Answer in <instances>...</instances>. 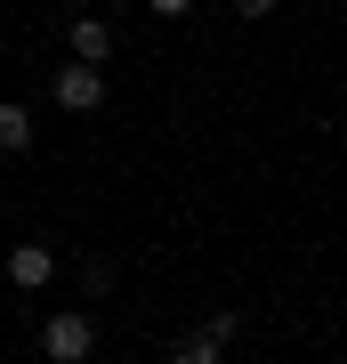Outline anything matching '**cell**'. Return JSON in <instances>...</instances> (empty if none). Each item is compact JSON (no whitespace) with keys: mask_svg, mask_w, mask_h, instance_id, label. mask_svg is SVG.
<instances>
[{"mask_svg":"<svg viewBox=\"0 0 347 364\" xmlns=\"http://www.w3.org/2000/svg\"><path fill=\"white\" fill-rule=\"evenodd\" d=\"M89 348H97L89 316H49V324H40V356L49 364H89Z\"/></svg>","mask_w":347,"mask_h":364,"instance_id":"obj_1","label":"cell"},{"mask_svg":"<svg viewBox=\"0 0 347 364\" xmlns=\"http://www.w3.org/2000/svg\"><path fill=\"white\" fill-rule=\"evenodd\" d=\"M57 105L65 114H97L105 105V65H65L57 73Z\"/></svg>","mask_w":347,"mask_h":364,"instance_id":"obj_2","label":"cell"},{"mask_svg":"<svg viewBox=\"0 0 347 364\" xmlns=\"http://www.w3.org/2000/svg\"><path fill=\"white\" fill-rule=\"evenodd\" d=\"M49 275H57V251H49V243H16V251H9V284H16V291H40Z\"/></svg>","mask_w":347,"mask_h":364,"instance_id":"obj_3","label":"cell"},{"mask_svg":"<svg viewBox=\"0 0 347 364\" xmlns=\"http://www.w3.org/2000/svg\"><path fill=\"white\" fill-rule=\"evenodd\" d=\"M114 57V25L105 16H73V65H105Z\"/></svg>","mask_w":347,"mask_h":364,"instance_id":"obj_4","label":"cell"},{"mask_svg":"<svg viewBox=\"0 0 347 364\" xmlns=\"http://www.w3.org/2000/svg\"><path fill=\"white\" fill-rule=\"evenodd\" d=\"M25 146H33V114L0 97V154H25Z\"/></svg>","mask_w":347,"mask_h":364,"instance_id":"obj_5","label":"cell"},{"mask_svg":"<svg viewBox=\"0 0 347 364\" xmlns=\"http://www.w3.org/2000/svg\"><path fill=\"white\" fill-rule=\"evenodd\" d=\"M170 364H226V348H219V340H210L202 324H194V332L178 340V356H170Z\"/></svg>","mask_w":347,"mask_h":364,"instance_id":"obj_6","label":"cell"},{"mask_svg":"<svg viewBox=\"0 0 347 364\" xmlns=\"http://www.w3.org/2000/svg\"><path fill=\"white\" fill-rule=\"evenodd\" d=\"M81 291H114V259H89V267H81Z\"/></svg>","mask_w":347,"mask_h":364,"instance_id":"obj_7","label":"cell"},{"mask_svg":"<svg viewBox=\"0 0 347 364\" xmlns=\"http://www.w3.org/2000/svg\"><path fill=\"white\" fill-rule=\"evenodd\" d=\"M145 9H154V16H186L194 0H145Z\"/></svg>","mask_w":347,"mask_h":364,"instance_id":"obj_8","label":"cell"},{"mask_svg":"<svg viewBox=\"0 0 347 364\" xmlns=\"http://www.w3.org/2000/svg\"><path fill=\"white\" fill-rule=\"evenodd\" d=\"M234 9H243V16H267V9H275V0H234Z\"/></svg>","mask_w":347,"mask_h":364,"instance_id":"obj_9","label":"cell"}]
</instances>
